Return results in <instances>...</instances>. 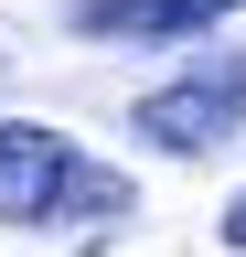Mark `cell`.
I'll use <instances>...</instances> for the list:
<instances>
[{"instance_id":"6da1fadb","label":"cell","mask_w":246,"mask_h":257,"mask_svg":"<svg viewBox=\"0 0 246 257\" xmlns=\"http://www.w3.org/2000/svg\"><path fill=\"white\" fill-rule=\"evenodd\" d=\"M97 214H129V182L75 161L65 128L0 118V225H97Z\"/></svg>"},{"instance_id":"7a4b0ae2","label":"cell","mask_w":246,"mask_h":257,"mask_svg":"<svg viewBox=\"0 0 246 257\" xmlns=\"http://www.w3.org/2000/svg\"><path fill=\"white\" fill-rule=\"evenodd\" d=\"M139 128H150V150H171V161L225 150L246 128V54H203L193 75H171L161 96H139Z\"/></svg>"},{"instance_id":"3957f363","label":"cell","mask_w":246,"mask_h":257,"mask_svg":"<svg viewBox=\"0 0 246 257\" xmlns=\"http://www.w3.org/2000/svg\"><path fill=\"white\" fill-rule=\"evenodd\" d=\"M214 22H235V0H75L86 43H203Z\"/></svg>"},{"instance_id":"277c9868","label":"cell","mask_w":246,"mask_h":257,"mask_svg":"<svg viewBox=\"0 0 246 257\" xmlns=\"http://www.w3.org/2000/svg\"><path fill=\"white\" fill-rule=\"evenodd\" d=\"M225 246L246 257V193H235V204H225Z\"/></svg>"}]
</instances>
